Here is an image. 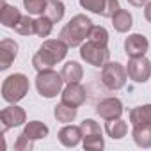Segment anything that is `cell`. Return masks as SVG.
<instances>
[{
	"mask_svg": "<svg viewBox=\"0 0 151 151\" xmlns=\"http://www.w3.org/2000/svg\"><path fill=\"white\" fill-rule=\"evenodd\" d=\"M27 121V114L22 107H18L16 103H11L9 107L2 109L0 112V123H2V133H6L11 128H16L20 124H23Z\"/></svg>",
	"mask_w": 151,
	"mask_h": 151,
	"instance_id": "obj_8",
	"label": "cell"
},
{
	"mask_svg": "<svg viewBox=\"0 0 151 151\" xmlns=\"http://www.w3.org/2000/svg\"><path fill=\"white\" fill-rule=\"evenodd\" d=\"M53 30V22L50 18H46L45 14H39V18H36V36L39 37H48Z\"/></svg>",
	"mask_w": 151,
	"mask_h": 151,
	"instance_id": "obj_25",
	"label": "cell"
},
{
	"mask_svg": "<svg viewBox=\"0 0 151 151\" xmlns=\"http://www.w3.org/2000/svg\"><path fill=\"white\" fill-rule=\"evenodd\" d=\"M62 101L68 103V105H73V107H80L86 103L87 100V93L86 89L80 86V82H73V84H68L64 89H62Z\"/></svg>",
	"mask_w": 151,
	"mask_h": 151,
	"instance_id": "obj_12",
	"label": "cell"
},
{
	"mask_svg": "<svg viewBox=\"0 0 151 151\" xmlns=\"http://www.w3.org/2000/svg\"><path fill=\"white\" fill-rule=\"evenodd\" d=\"M96 114L105 121L117 119L123 116V101L119 98H105L96 105Z\"/></svg>",
	"mask_w": 151,
	"mask_h": 151,
	"instance_id": "obj_10",
	"label": "cell"
},
{
	"mask_svg": "<svg viewBox=\"0 0 151 151\" xmlns=\"http://www.w3.org/2000/svg\"><path fill=\"white\" fill-rule=\"evenodd\" d=\"M126 68L121 62H107L101 68V84L109 91H119L126 84Z\"/></svg>",
	"mask_w": 151,
	"mask_h": 151,
	"instance_id": "obj_5",
	"label": "cell"
},
{
	"mask_svg": "<svg viewBox=\"0 0 151 151\" xmlns=\"http://www.w3.org/2000/svg\"><path fill=\"white\" fill-rule=\"evenodd\" d=\"M105 132H107L109 137L119 140V139H123V137L126 135V132H128V124H126V121H123L121 117H117V119H110V121H107V124H105Z\"/></svg>",
	"mask_w": 151,
	"mask_h": 151,
	"instance_id": "obj_20",
	"label": "cell"
},
{
	"mask_svg": "<svg viewBox=\"0 0 151 151\" xmlns=\"http://www.w3.org/2000/svg\"><path fill=\"white\" fill-rule=\"evenodd\" d=\"M147 48H149V41L142 34H130L124 39V52H126V55L130 59L132 57H142V55H146Z\"/></svg>",
	"mask_w": 151,
	"mask_h": 151,
	"instance_id": "obj_11",
	"label": "cell"
},
{
	"mask_svg": "<svg viewBox=\"0 0 151 151\" xmlns=\"http://www.w3.org/2000/svg\"><path fill=\"white\" fill-rule=\"evenodd\" d=\"M84 139L82 128L80 126H75V124H66L60 132H59V142L66 147H75L78 146L80 140Z\"/></svg>",
	"mask_w": 151,
	"mask_h": 151,
	"instance_id": "obj_14",
	"label": "cell"
},
{
	"mask_svg": "<svg viewBox=\"0 0 151 151\" xmlns=\"http://www.w3.org/2000/svg\"><path fill=\"white\" fill-rule=\"evenodd\" d=\"M126 73L128 77L137 82V84H144L149 80L151 77V62L146 59V55L142 57H132L128 60V66H126Z\"/></svg>",
	"mask_w": 151,
	"mask_h": 151,
	"instance_id": "obj_7",
	"label": "cell"
},
{
	"mask_svg": "<svg viewBox=\"0 0 151 151\" xmlns=\"http://www.w3.org/2000/svg\"><path fill=\"white\" fill-rule=\"evenodd\" d=\"M0 6H2V9H0V23L4 27L14 29L16 23L20 22V18H22L20 9L14 7V6H9L6 0H0Z\"/></svg>",
	"mask_w": 151,
	"mask_h": 151,
	"instance_id": "obj_15",
	"label": "cell"
},
{
	"mask_svg": "<svg viewBox=\"0 0 151 151\" xmlns=\"http://www.w3.org/2000/svg\"><path fill=\"white\" fill-rule=\"evenodd\" d=\"M48 132H50L48 126L45 123H41V121H29L25 124V128H23V133L27 137H30L32 140H39V139L48 137Z\"/></svg>",
	"mask_w": 151,
	"mask_h": 151,
	"instance_id": "obj_21",
	"label": "cell"
},
{
	"mask_svg": "<svg viewBox=\"0 0 151 151\" xmlns=\"http://www.w3.org/2000/svg\"><path fill=\"white\" fill-rule=\"evenodd\" d=\"M91 29H93L91 18H87L86 14H77L62 27L59 39H62L69 48H77V46H82L86 39H89Z\"/></svg>",
	"mask_w": 151,
	"mask_h": 151,
	"instance_id": "obj_2",
	"label": "cell"
},
{
	"mask_svg": "<svg viewBox=\"0 0 151 151\" xmlns=\"http://www.w3.org/2000/svg\"><path fill=\"white\" fill-rule=\"evenodd\" d=\"M23 6L29 14H43L46 0H23Z\"/></svg>",
	"mask_w": 151,
	"mask_h": 151,
	"instance_id": "obj_29",
	"label": "cell"
},
{
	"mask_svg": "<svg viewBox=\"0 0 151 151\" xmlns=\"http://www.w3.org/2000/svg\"><path fill=\"white\" fill-rule=\"evenodd\" d=\"M62 84H64V78L60 73H57L53 69L37 71L36 89L43 98H55L59 93H62Z\"/></svg>",
	"mask_w": 151,
	"mask_h": 151,
	"instance_id": "obj_4",
	"label": "cell"
},
{
	"mask_svg": "<svg viewBox=\"0 0 151 151\" xmlns=\"http://www.w3.org/2000/svg\"><path fill=\"white\" fill-rule=\"evenodd\" d=\"M80 6L94 14H100L103 18H112L121 7L117 0H78Z\"/></svg>",
	"mask_w": 151,
	"mask_h": 151,
	"instance_id": "obj_9",
	"label": "cell"
},
{
	"mask_svg": "<svg viewBox=\"0 0 151 151\" xmlns=\"http://www.w3.org/2000/svg\"><path fill=\"white\" fill-rule=\"evenodd\" d=\"M29 89H30L29 78L23 73H14L9 75L2 84V98L7 103H18L29 94Z\"/></svg>",
	"mask_w": 151,
	"mask_h": 151,
	"instance_id": "obj_3",
	"label": "cell"
},
{
	"mask_svg": "<svg viewBox=\"0 0 151 151\" xmlns=\"http://www.w3.org/2000/svg\"><path fill=\"white\" fill-rule=\"evenodd\" d=\"M34 147V140L30 139V137H27L23 132L18 135V139H16V142H14V149L16 151H30Z\"/></svg>",
	"mask_w": 151,
	"mask_h": 151,
	"instance_id": "obj_30",
	"label": "cell"
},
{
	"mask_svg": "<svg viewBox=\"0 0 151 151\" xmlns=\"http://www.w3.org/2000/svg\"><path fill=\"white\" fill-rule=\"evenodd\" d=\"M144 18L151 23V2H147L146 7H144Z\"/></svg>",
	"mask_w": 151,
	"mask_h": 151,
	"instance_id": "obj_31",
	"label": "cell"
},
{
	"mask_svg": "<svg viewBox=\"0 0 151 151\" xmlns=\"http://www.w3.org/2000/svg\"><path fill=\"white\" fill-rule=\"evenodd\" d=\"M60 75H62V78H64L66 84H73V82H80L82 80L84 69H82V66L77 60H69V62H66L62 66Z\"/></svg>",
	"mask_w": 151,
	"mask_h": 151,
	"instance_id": "obj_16",
	"label": "cell"
},
{
	"mask_svg": "<svg viewBox=\"0 0 151 151\" xmlns=\"http://www.w3.org/2000/svg\"><path fill=\"white\" fill-rule=\"evenodd\" d=\"M132 137L135 140V144L139 147H151V124L147 126H133V132H132Z\"/></svg>",
	"mask_w": 151,
	"mask_h": 151,
	"instance_id": "obj_23",
	"label": "cell"
},
{
	"mask_svg": "<svg viewBox=\"0 0 151 151\" xmlns=\"http://www.w3.org/2000/svg\"><path fill=\"white\" fill-rule=\"evenodd\" d=\"M82 146L84 149H93V151H101L105 147V140L103 135H89L82 139Z\"/></svg>",
	"mask_w": 151,
	"mask_h": 151,
	"instance_id": "obj_27",
	"label": "cell"
},
{
	"mask_svg": "<svg viewBox=\"0 0 151 151\" xmlns=\"http://www.w3.org/2000/svg\"><path fill=\"white\" fill-rule=\"evenodd\" d=\"M68 45L62 39H46L39 50L34 53L32 57V66L37 71H45V69H53V66L57 62H60L66 55H68Z\"/></svg>",
	"mask_w": 151,
	"mask_h": 151,
	"instance_id": "obj_1",
	"label": "cell"
},
{
	"mask_svg": "<svg viewBox=\"0 0 151 151\" xmlns=\"http://www.w3.org/2000/svg\"><path fill=\"white\" fill-rule=\"evenodd\" d=\"M112 25H114V29H116L117 32L124 34V32H128V30L132 29V25H133V16H132L126 9H119V11L112 16Z\"/></svg>",
	"mask_w": 151,
	"mask_h": 151,
	"instance_id": "obj_19",
	"label": "cell"
},
{
	"mask_svg": "<svg viewBox=\"0 0 151 151\" xmlns=\"http://www.w3.org/2000/svg\"><path fill=\"white\" fill-rule=\"evenodd\" d=\"M77 109H78V107H73V105H68V103L60 101V103L53 109V116H55V119H57L59 123L68 124V123H73L75 117H77Z\"/></svg>",
	"mask_w": 151,
	"mask_h": 151,
	"instance_id": "obj_18",
	"label": "cell"
},
{
	"mask_svg": "<svg viewBox=\"0 0 151 151\" xmlns=\"http://www.w3.org/2000/svg\"><path fill=\"white\" fill-rule=\"evenodd\" d=\"M14 30H16L20 36H32V34H36V20L30 18V14H25V16L22 14V18H20V22L16 23Z\"/></svg>",
	"mask_w": 151,
	"mask_h": 151,
	"instance_id": "obj_24",
	"label": "cell"
},
{
	"mask_svg": "<svg viewBox=\"0 0 151 151\" xmlns=\"http://www.w3.org/2000/svg\"><path fill=\"white\" fill-rule=\"evenodd\" d=\"M80 57H82V60H86L89 66L103 68V66L109 62L110 52H109V46L87 39V41L80 46Z\"/></svg>",
	"mask_w": 151,
	"mask_h": 151,
	"instance_id": "obj_6",
	"label": "cell"
},
{
	"mask_svg": "<svg viewBox=\"0 0 151 151\" xmlns=\"http://www.w3.org/2000/svg\"><path fill=\"white\" fill-rule=\"evenodd\" d=\"M128 2H130L132 6H135V7H142V6L147 4V0H128Z\"/></svg>",
	"mask_w": 151,
	"mask_h": 151,
	"instance_id": "obj_32",
	"label": "cell"
},
{
	"mask_svg": "<svg viewBox=\"0 0 151 151\" xmlns=\"http://www.w3.org/2000/svg\"><path fill=\"white\" fill-rule=\"evenodd\" d=\"M89 41H94V43H100V45H109V32L105 27H100V25H93L91 32H89Z\"/></svg>",
	"mask_w": 151,
	"mask_h": 151,
	"instance_id": "obj_26",
	"label": "cell"
},
{
	"mask_svg": "<svg viewBox=\"0 0 151 151\" xmlns=\"http://www.w3.org/2000/svg\"><path fill=\"white\" fill-rule=\"evenodd\" d=\"M64 11H66V7H64V4L60 2V0H46L43 14L46 18H50L53 23H57V22H60L64 18Z\"/></svg>",
	"mask_w": 151,
	"mask_h": 151,
	"instance_id": "obj_22",
	"label": "cell"
},
{
	"mask_svg": "<svg viewBox=\"0 0 151 151\" xmlns=\"http://www.w3.org/2000/svg\"><path fill=\"white\" fill-rule=\"evenodd\" d=\"M130 123L133 126L151 124V105H139L130 110Z\"/></svg>",
	"mask_w": 151,
	"mask_h": 151,
	"instance_id": "obj_17",
	"label": "cell"
},
{
	"mask_svg": "<svg viewBox=\"0 0 151 151\" xmlns=\"http://www.w3.org/2000/svg\"><path fill=\"white\" fill-rule=\"evenodd\" d=\"M18 55V43L13 39H2L0 41V69L6 71Z\"/></svg>",
	"mask_w": 151,
	"mask_h": 151,
	"instance_id": "obj_13",
	"label": "cell"
},
{
	"mask_svg": "<svg viewBox=\"0 0 151 151\" xmlns=\"http://www.w3.org/2000/svg\"><path fill=\"white\" fill-rule=\"evenodd\" d=\"M80 128H82L84 137H89V135H101V126H100L94 119H84V121L80 123Z\"/></svg>",
	"mask_w": 151,
	"mask_h": 151,
	"instance_id": "obj_28",
	"label": "cell"
}]
</instances>
